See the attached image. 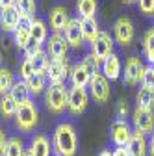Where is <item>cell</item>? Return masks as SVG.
<instances>
[{
	"label": "cell",
	"instance_id": "obj_42",
	"mask_svg": "<svg viewBox=\"0 0 154 156\" xmlns=\"http://www.w3.org/2000/svg\"><path fill=\"white\" fill-rule=\"evenodd\" d=\"M17 0H0V9L2 8H13Z\"/></svg>",
	"mask_w": 154,
	"mask_h": 156
},
{
	"label": "cell",
	"instance_id": "obj_37",
	"mask_svg": "<svg viewBox=\"0 0 154 156\" xmlns=\"http://www.w3.org/2000/svg\"><path fill=\"white\" fill-rule=\"evenodd\" d=\"M41 50H43L41 45H39V43H35V41H30V43L24 47V54H26L28 60H32V58H33L37 52H41Z\"/></svg>",
	"mask_w": 154,
	"mask_h": 156
},
{
	"label": "cell",
	"instance_id": "obj_3",
	"mask_svg": "<svg viewBox=\"0 0 154 156\" xmlns=\"http://www.w3.org/2000/svg\"><path fill=\"white\" fill-rule=\"evenodd\" d=\"M45 104L48 108V112L60 115L65 112L67 108V89L63 84L60 86H48L45 91Z\"/></svg>",
	"mask_w": 154,
	"mask_h": 156
},
{
	"label": "cell",
	"instance_id": "obj_34",
	"mask_svg": "<svg viewBox=\"0 0 154 156\" xmlns=\"http://www.w3.org/2000/svg\"><path fill=\"white\" fill-rule=\"evenodd\" d=\"M141 87H147V89H152V91H154V71H152V67H145V69H143V74H141Z\"/></svg>",
	"mask_w": 154,
	"mask_h": 156
},
{
	"label": "cell",
	"instance_id": "obj_32",
	"mask_svg": "<svg viewBox=\"0 0 154 156\" xmlns=\"http://www.w3.org/2000/svg\"><path fill=\"white\" fill-rule=\"evenodd\" d=\"M13 37H15V43L17 47H21L24 50V47L32 41V35H30V30H24V28H17L13 32Z\"/></svg>",
	"mask_w": 154,
	"mask_h": 156
},
{
	"label": "cell",
	"instance_id": "obj_41",
	"mask_svg": "<svg viewBox=\"0 0 154 156\" xmlns=\"http://www.w3.org/2000/svg\"><path fill=\"white\" fill-rule=\"evenodd\" d=\"M113 156H130V154H128L126 147H115V151H113Z\"/></svg>",
	"mask_w": 154,
	"mask_h": 156
},
{
	"label": "cell",
	"instance_id": "obj_25",
	"mask_svg": "<svg viewBox=\"0 0 154 156\" xmlns=\"http://www.w3.org/2000/svg\"><path fill=\"white\" fill-rule=\"evenodd\" d=\"M24 145L23 141L19 140V138H9L6 141V147H4V152L2 156H24Z\"/></svg>",
	"mask_w": 154,
	"mask_h": 156
},
{
	"label": "cell",
	"instance_id": "obj_13",
	"mask_svg": "<svg viewBox=\"0 0 154 156\" xmlns=\"http://www.w3.org/2000/svg\"><path fill=\"white\" fill-rule=\"evenodd\" d=\"M48 21H50V28L54 30V34H60L65 30V26L71 19H69V13L63 6H54L48 13Z\"/></svg>",
	"mask_w": 154,
	"mask_h": 156
},
{
	"label": "cell",
	"instance_id": "obj_18",
	"mask_svg": "<svg viewBox=\"0 0 154 156\" xmlns=\"http://www.w3.org/2000/svg\"><path fill=\"white\" fill-rule=\"evenodd\" d=\"M102 74L108 80H117L121 74V62L115 54H110L106 60L102 62Z\"/></svg>",
	"mask_w": 154,
	"mask_h": 156
},
{
	"label": "cell",
	"instance_id": "obj_48",
	"mask_svg": "<svg viewBox=\"0 0 154 156\" xmlns=\"http://www.w3.org/2000/svg\"><path fill=\"white\" fill-rule=\"evenodd\" d=\"M152 71H154V67H152Z\"/></svg>",
	"mask_w": 154,
	"mask_h": 156
},
{
	"label": "cell",
	"instance_id": "obj_12",
	"mask_svg": "<svg viewBox=\"0 0 154 156\" xmlns=\"http://www.w3.org/2000/svg\"><path fill=\"white\" fill-rule=\"evenodd\" d=\"M47 50H48V56L52 60H65L67 50H69V43L60 34H52L50 39H47Z\"/></svg>",
	"mask_w": 154,
	"mask_h": 156
},
{
	"label": "cell",
	"instance_id": "obj_14",
	"mask_svg": "<svg viewBox=\"0 0 154 156\" xmlns=\"http://www.w3.org/2000/svg\"><path fill=\"white\" fill-rule=\"evenodd\" d=\"M126 151L130 156H147V151H149V143H147V138L145 134L134 130L132 132V138L126 145Z\"/></svg>",
	"mask_w": 154,
	"mask_h": 156
},
{
	"label": "cell",
	"instance_id": "obj_17",
	"mask_svg": "<svg viewBox=\"0 0 154 156\" xmlns=\"http://www.w3.org/2000/svg\"><path fill=\"white\" fill-rule=\"evenodd\" d=\"M80 28H82V35H84V41L93 43L97 35L100 34L99 30V23L95 17H87V19H80Z\"/></svg>",
	"mask_w": 154,
	"mask_h": 156
},
{
	"label": "cell",
	"instance_id": "obj_9",
	"mask_svg": "<svg viewBox=\"0 0 154 156\" xmlns=\"http://www.w3.org/2000/svg\"><path fill=\"white\" fill-rule=\"evenodd\" d=\"M132 123L134 128L141 134H152L154 130V112L152 110H141L136 108L132 113Z\"/></svg>",
	"mask_w": 154,
	"mask_h": 156
},
{
	"label": "cell",
	"instance_id": "obj_24",
	"mask_svg": "<svg viewBox=\"0 0 154 156\" xmlns=\"http://www.w3.org/2000/svg\"><path fill=\"white\" fill-rule=\"evenodd\" d=\"M30 35H32V41L43 45V43L47 41V37H48V35H47V26H45V23L33 19V24H32V28H30Z\"/></svg>",
	"mask_w": 154,
	"mask_h": 156
},
{
	"label": "cell",
	"instance_id": "obj_8",
	"mask_svg": "<svg viewBox=\"0 0 154 156\" xmlns=\"http://www.w3.org/2000/svg\"><path fill=\"white\" fill-rule=\"evenodd\" d=\"M91 54L102 63L110 54H113V39L108 32H100L97 39L91 43Z\"/></svg>",
	"mask_w": 154,
	"mask_h": 156
},
{
	"label": "cell",
	"instance_id": "obj_20",
	"mask_svg": "<svg viewBox=\"0 0 154 156\" xmlns=\"http://www.w3.org/2000/svg\"><path fill=\"white\" fill-rule=\"evenodd\" d=\"M28 91L32 95H39V93H45L47 91V76L43 73H33L28 80H24Z\"/></svg>",
	"mask_w": 154,
	"mask_h": 156
},
{
	"label": "cell",
	"instance_id": "obj_33",
	"mask_svg": "<svg viewBox=\"0 0 154 156\" xmlns=\"http://www.w3.org/2000/svg\"><path fill=\"white\" fill-rule=\"evenodd\" d=\"M82 65L86 67V71H87L91 76H93V74H97V73H99V69H102V63H100V62H99L93 54H89V56H86V58H84Z\"/></svg>",
	"mask_w": 154,
	"mask_h": 156
},
{
	"label": "cell",
	"instance_id": "obj_45",
	"mask_svg": "<svg viewBox=\"0 0 154 156\" xmlns=\"http://www.w3.org/2000/svg\"><path fill=\"white\" fill-rule=\"evenodd\" d=\"M124 2L126 4H132V2H138V0H124Z\"/></svg>",
	"mask_w": 154,
	"mask_h": 156
},
{
	"label": "cell",
	"instance_id": "obj_26",
	"mask_svg": "<svg viewBox=\"0 0 154 156\" xmlns=\"http://www.w3.org/2000/svg\"><path fill=\"white\" fill-rule=\"evenodd\" d=\"M143 48H145V56L149 63L154 67V26L149 28L143 35Z\"/></svg>",
	"mask_w": 154,
	"mask_h": 156
},
{
	"label": "cell",
	"instance_id": "obj_43",
	"mask_svg": "<svg viewBox=\"0 0 154 156\" xmlns=\"http://www.w3.org/2000/svg\"><path fill=\"white\" fill-rule=\"evenodd\" d=\"M149 152H150V156H154V130H152V134H150V141H149Z\"/></svg>",
	"mask_w": 154,
	"mask_h": 156
},
{
	"label": "cell",
	"instance_id": "obj_10",
	"mask_svg": "<svg viewBox=\"0 0 154 156\" xmlns=\"http://www.w3.org/2000/svg\"><path fill=\"white\" fill-rule=\"evenodd\" d=\"M132 138V128L124 119H117L111 125V141L115 147H126Z\"/></svg>",
	"mask_w": 154,
	"mask_h": 156
},
{
	"label": "cell",
	"instance_id": "obj_29",
	"mask_svg": "<svg viewBox=\"0 0 154 156\" xmlns=\"http://www.w3.org/2000/svg\"><path fill=\"white\" fill-rule=\"evenodd\" d=\"M15 80H13V73L9 69H0V95H8L9 89L13 87Z\"/></svg>",
	"mask_w": 154,
	"mask_h": 156
},
{
	"label": "cell",
	"instance_id": "obj_22",
	"mask_svg": "<svg viewBox=\"0 0 154 156\" xmlns=\"http://www.w3.org/2000/svg\"><path fill=\"white\" fill-rule=\"evenodd\" d=\"M8 95L15 101V104H17V106H21L23 102H26V101L30 99V91H28L26 84H24V82H21V80L13 84V87L9 89V93H8Z\"/></svg>",
	"mask_w": 154,
	"mask_h": 156
},
{
	"label": "cell",
	"instance_id": "obj_21",
	"mask_svg": "<svg viewBox=\"0 0 154 156\" xmlns=\"http://www.w3.org/2000/svg\"><path fill=\"white\" fill-rule=\"evenodd\" d=\"M89 80H91V74L86 71V67L82 63L74 65L71 69V82H72V86H76V87H86V86H89Z\"/></svg>",
	"mask_w": 154,
	"mask_h": 156
},
{
	"label": "cell",
	"instance_id": "obj_19",
	"mask_svg": "<svg viewBox=\"0 0 154 156\" xmlns=\"http://www.w3.org/2000/svg\"><path fill=\"white\" fill-rule=\"evenodd\" d=\"M33 156H50V141L45 134H37L28 149Z\"/></svg>",
	"mask_w": 154,
	"mask_h": 156
},
{
	"label": "cell",
	"instance_id": "obj_2",
	"mask_svg": "<svg viewBox=\"0 0 154 156\" xmlns=\"http://www.w3.org/2000/svg\"><path fill=\"white\" fill-rule=\"evenodd\" d=\"M37 121H39V113H37V108L33 104L32 99H28L26 102H23L21 106L17 108V113H15V123L17 126L21 128L23 132H30L35 128Z\"/></svg>",
	"mask_w": 154,
	"mask_h": 156
},
{
	"label": "cell",
	"instance_id": "obj_39",
	"mask_svg": "<svg viewBox=\"0 0 154 156\" xmlns=\"http://www.w3.org/2000/svg\"><path fill=\"white\" fill-rule=\"evenodd\" d=\"M126 113H128V106H126V102H124V101H121V102H119V106H117V119H124Z\"/></svg>",
	"mask_w": 154,
	"mask_h": 156
},
{
	"label": "cell",
	"instance_id": "obj_46",
	"mask_svg": "<svg viewBox=\"0 0 154 156\" xmlns=\"http://www.w3.org/2000/svg\"><path fill=\"white\" fill-rule=\"evenodd\" d=\"M24 156H33V154H32L30 151H26V152H24Z\"/></svg>",
	"mask_w": 154,
	"mask_h": 156
},
{
	"label": "cell",
	"instance_id": "obj_28",
	"mask_svg": "<svg viewBox=\"0 0 154 156\" xmlns=\"http://www.w3.org/2000/svg\"><path fill=\"white\" fill-rule=\"evenodd\" d=\"M17 104H15V101L11 99L9 95H2V99H0V113H2L6 119L8 117H15V113H17Z\"/></svg>",
	"mask_w": 154,
	"mask_h": 156
},
{
	"label": "cell",
	"instance_id": "obj_15",
	"mask_svg": "<svg viewBox=\"0 0 154 156\" xmlns=\"http://www.w3.org/2000/svg\"><path fill=\"white\" fill-rule=\"evenodd\" d=\"M63 32H65V41L69 43V47H80L84 43V35H82V28H80V19H71Z\"/></svg>",
	"mask_w": 154,
	"mask_h": 156
},
{
	"label": "cell",
	"instance_id": "obj_4",
	"mask_svg": "<svg viewBox=\"0 0 154 156\" xmlns=\"http://www.w3.org/2000/svg\"><path fill=\"white\" fill-rule=\"evenodd\" d=\"M87 102H89V95H87L86 87H76V86H72L67 91V108H69L71 113L80 115L87 108Z\"/></svg>",
	"mask_w": 154,
	"mask_h": 156
},
{
	"label": "cell",
	"instance_id": "obj_6",
	"mask_svg": "<svg viewBox=\"0 0 154 156\" xmlns=\"http://www.w3.org/2000/svg\"><path fill=\"white\" fill-rule=\"evenodd\" d=\"M113 35L115 41H117L121 47H128L134 41V35H136V30H134V24L128 17H119L113 24Z\"/></svg>",
	"mask_w": 154,
	"mask_h": 156
},
{
	"label": "cell",
	"instance_id": "obj_1",
	"mask_svg": "<svg viewBox=\"0 0 154 156\" xmlns=\"http://www.w3.org/2000/svg\"><path fill=\"white\" fill-rule=\"evenodd\" d=\"M52 145H54V151L58 152V156H74L76 145H78L74 126L71 123H60L54 130Z\"/></svg>",
	"mask_w": 154,
	"mask_h": 156
},
{
	"label": "cell",
	"instance_id": "obj_47",
	"mask_svg": "<svg viewBox=\"0 0 154 156\" xmlns=\"http://www.w3.org/2000/svg\"><path fill=\"white\" fill-rule=\"evenodd\" d=\"M0 63H2V56H0ZM0 69H2V67H0Z\"/></svg>",
	"mask_w": 154,
	"mask_h": 156
},
{
	"label": "cell",
	"instance_id": "obj_40",
	"mask_svg": "<svg viewBox=\"0 0 154 156\" xmlns=\"http://www.w3.org/2000/svg\"><path fill=\"white\" fill-rule=\"evenodd\" d=\"M6 134H4V130L0 128V156H2V152H4V147H6Z\"/></svg>",
	"mask_w": 154,
	"mask_h": 156
},
{
	"label": "cell",
	"instance_id": "obj_38",
	"mask_svg": "<svg viewBox=\"0 0 154 156\" xmlns=\"http://www.w3.org/2000/svg\"><path fill=\"white\" fill-rule=\"evenodd\" d=\"M33 24V17H26V15H21V21H19V28H24V30H30Z\"/></svg>",
	"mask_w": 154,
	"mask_h": 156
},
{
	"label": "cell",
	"instance_id": "obj_44",
	"mask_svg": "<svg viewBox=\"0 0 154 156\" xmlns=\"http://www.w3.org/2000/svg\"><path fill=\"white\" fill-rule=\"evenodd\" d=\"M99 156H113V152H111V151H102Z\"/></svg>",
	"mask_w": 154,
	"mask_h": 156
},
{
	"label": "cell",
	"instance_id": "obj_31",
	"mask_svg": "<svg viewBox=\"0 0 154 156\" xmlns=\"http://www.w3.org/2000/svg\"><path fill=\"white\" fill-rule=\"evenodd\" d=\"M15 8L21 15H26V17H33L37 6H35V0H17L15 2Z\"/></svg>",
	"mask_w": 154,
	"mask_h": 156
},
{
	"label": "cell",
	"instance_id": "obj_35",
	"mask_svg": "<svg viewBox=\"0 0 154 156\" xmlns=\"http://www.w3.org/2000/svg\"><path fill=\"white\" fill-rule=\"evenodd\" d=\"M35 71H33V65H32V60H28V58H26V60L21 63V69H19V74H21V78H23V82L24 80H28V78L33 74Z\"/></svg>",
	"mask_w": 154,
	"mask_h": 156
},
{
	"label": "cell",
	"instance_id": "obj_11",
	"mask_svg": "<svg viewBox=\"0 0 154 156\" xmlns=\"http://www.w3.org/2000/svg\"><path fill=\"white\" fill-rule=\"evenodd\" d=\"M145 65L141 63V60L138 56H130L126 63H124V82L128 86H136L138 82H141V74H143Z\"/></svg>",
	"mask_w": 154,
	"mask_h": 156
},
{
	"label": "cell",
	"instance_id": "obj_36",
	"mask_svg": "<svg viewBox=\"0 0 154 156\" xmlns=\"http://www.w3.org/2000/svg\"><path fill=\"white\" fill-rule=\"evenodd\" d=\"M139 4V11L145 15H154V0H138Z\"/></svg>",
	"mask_w": 154,
	"mask_h": 156
},
{
	"label": "cell",
	"instance_id": "obj_27",
	"mask_svg": "<svg viewBox=\"0 0 154 156\" xmlns=\"http://www.w3.org/2000/svg\"><path fill=\"white\" fill-rule=\"evenodd\" d=\"M76 9L82 15V19L95 17V13H97V0H78L76 2Z\"/></svg>",
	"mask_w": 154,
	"mask_h": 156
},
{
	"label": "cell",
	"instance_id": "obj_5",
	"mask_svg": "<svg viewBox=\"0 0 154 156\" xmlns=\"http://www.w3.org/2000/svg\"><path fill=\"white\" fill-rule=\"evenodd\" d=\"M89 89H91V97L97 102H106L110 101V95H111V89H110V80L102 74V73H97L91 76L89 80Z\"/></svg>",
	"mask_w": 154,
	"mask_h": 156
},
{
	"label": "cell",
	"instance_id": "obj_30",
	"mask_svg": "<svg viewBox=\"0 0 154 156\" xmlns=\"http://www.w3.org/2000/svg\"><path fill=\"white\" fill-rule=\"evenodd\" d=\"M48 63H50V58H48V54L47 52H37L33 58H32V65H33V71L35 73H47V67H48Z\"/></svg>",
	"mask_w": 154,
	"mask_h": 156
},
{
	"label": "cell",
	"instance_id": "obj_7",
	"mask_svg": "<svg viewBox=\"0 0 154 156\" xmlns=\"http://www.w3.org/2000/svg\"><path fill=\"white\" fill-rule=\"evenodd\" d=\"M67 74H71L67 58H65V60H50V63L47 67V73H45V76L50 80V86H60V84H63L65 78H67Z\"/></svg>",
	"mask_w": 154,
	"mask_h": 156
},
{
	"label": "cell",
	"instance_id": "obj_23",
	"mask_svg": "<svg viewBox=\"0 0 154 156\" xmlns=\"http://www.w3.org/2000/svg\"><path fill=\"white\" fill-rule=\"evenodd\" d=\"M136 108H141V110L154 108V91L152 89H147V87L139 89V93L136 95Z\"/></svg>",
	"mask_w": 154,
	"mask_h": 156
},
{
	"label": "cell",
	"instance_id": "obj_16",
	"mask_svg": "<svg viewBox=\"0 0 154 156\" xmlns=\"http://www.w3.org/2000/svg\"><path fill=\"white\" fill-rule=\"evenodd\" d=\"M19 21H21V13L17 8H2L0 9V24L6 32H15L19 28Z\"/></svg>",
	"mask_w": 154,
	"mask_h": 156
}]
</instances>
